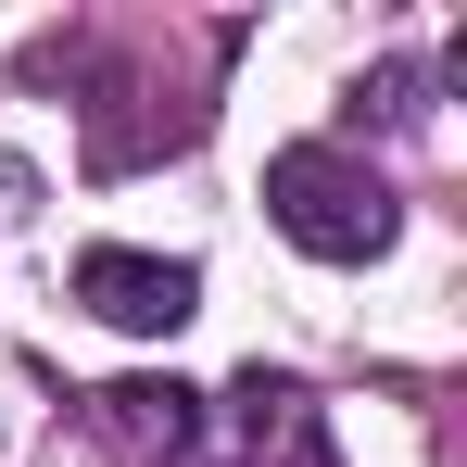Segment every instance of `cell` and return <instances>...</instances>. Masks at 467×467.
I'll return each instance as SVG.
<instances>
[{
	"label": "cell",
	"instance_id": "cell-1",
	"mask_svg": "<svg viewBox=\"0 0 467 467\" xmlns=\"http://www.w3.org/2000/svg\"><path fill=\"white\" fill-rule=\"evenodd\" d=\"M265 215L304 240L316 265H367V253H391V228H404V202H391L379 164L328 152V140H304V152L265 164Z\"/></svg>",
	"mask_w": 467,
	"mask_h": 467
},
{
	"label": "cell",
	"instance_id": "cell-2",
	"mask_svg": "<svg viewBox=\"0 0 467 467\" xmlns=\"http://www.w3.org/2000/svg\"><path fill=\"white\" fill-rule=\"evenodd\" d=\"M77 304L101 316V328H127V341H164V328H190V304H202V265L101 240V253H77Z\"/></svg>",
	"mask_w": 467,
	"mask_h": 467
}]
</instances>
